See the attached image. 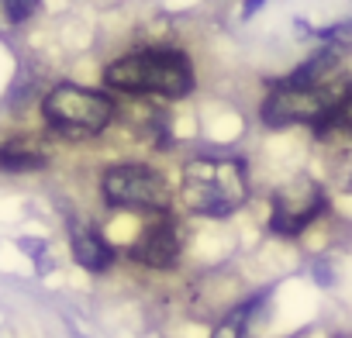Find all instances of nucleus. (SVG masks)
<instances>
[{
    "label": "nucleus",
    "mask_w": 352,
    "mask_h": 338,
    "mask_svg": "<svg viewBox=\"0 0 352 338\" xmlns=\"http://www.w3.org/2000/svg\"><path fill=\"white\" fill-rule=\"evenodd\" d=\"M249 201V169L235 155H197L184 166V204L201 218H228Z\"/></svg>",
    "instance_id": "f257e3e1"
},
{
    "label": "nucleus",
    "mask_w": 352,
    "mask_h": 338,
    "mask_svg": "<svg viewBox=\"0 0 352 338\" xmlns=\"http://www.w3.org/2000/svg\"><path fill=\"white\" fill-rule=\"evenodd\" d=\"M104 83L124 93H162L184 97L194 90V66L176 49H145L124 56L104 69Z\"/></svg>",
    "instance_id": "f03ea898"
},
{
    "label": "nucleus",
    "mask_w": 352,
    "mask_h": 338,
    "mask_svg": "<svg viewBox=\"0 0 352 338\" xmlns=\"http://www.w3.org/2000/svg\"><path fill=\"white\" fill-rule=\"evenodd\" d=\"M42 114L45 121L59 131V135H69V138H94L107 128L111 114H114V104L97 93V90H87V87H73V83H63L56 87L45 100H42Z\"/></svg>",
    "instance_id": "7ed1b4c3"
},
{
    "label": "nucleus",
    "mask_w": 352,
    "mask_h": 338,
    "mask_svg": "<svg viewBox=\"0 0 352 338\" xmlns=\"http://www.w3.org/2000/svg\"><path fill=\"white\" fill-rule=\"evenodd\" d=\"M345 90H335L328 83L321 87H273V93L263 100V124L270 128H283V124H297V121H307V124H318L331 107L335 100L342 97Z\"/></svg>",
    "instance_id": "20e7f679"
},
{
    "label": "nucleus",
    "mask_w": 352,
    "mask_h": 338,
    "mask_svg": "<svg viewBox=\"0 0 352 338\" xmlns=\"http://www.w3.org/2000/svg\"><path fill=\"white\" fill-rule=\"evenodd\" d=\"M104 197L114 207H138V211H152L162 214L169 204V190L166 180L148 166H114L104 173Z\"/></svg>",
    "instance_id": "39448f33"
},
{
    "label": "nucleus",
    "mask_w": 352,
    "mask_h": 338,
    "mask_svg": "<svg viewBox=\"0 0 352 338\" xmlns=\"http://www.w3.org/2000/svg\"><path fill=\"white\" fill-rule=\"evenodd\" d=\"M324 204H328V197H324L321 183H314L307 177L290 180L270 201V211H273L270 214V232L273 235H283V238H294V235H300L324 211Z\"/></svg>",
    "instance_id": "423d86ee"
},
{
    "label": "nucleus",
    "mask_w": 352,
    "mask_h": 338,
    "mask_svg": "<svg viewBox=\"0 0 352 338\" xmlns=\"http://www.w3.org/2000/svg\"><path fill=\"white\" fill-rule=\"evenodd\" d=\"M180 256V235H176L173 221L162 214L155 225H148L142 232V238L131 245V259L142 262V266H152V269H169Z\"/></svg>",
    "instance_id": "0eeeda50"
},
{
    "label": "nucleus",
    "mask_w": 352,
    "mask_h": 338,
    "mask_svg": "<svg viewBox=\"0 0 352 338\" xmlns=\"http://www.w3.org/2000/svg\"><path fill=\"white\" fill-rule=\"evenodd\" d=\"M73 256L90 273H104L114 262V249L100 238V232H94L87 225H73Z\"/></svg>",
    "instance_id": "6e6552de"
},
{
    "label": "nucleus",
    "mask_w": 352,
    "mask_h": 338,
    "mask_svg": "<svg viewBox=\"0 0 352 338\" xmlns=\"http://www.w3.org/2000/svg\"><path fill=\"white\" fill-rule=\"evenodd\" d=\"M318 138H328V142H349L352 145V90H345L335 107L314 124Z\"/></svg>",
    "instance_id": "1a4fd4ad"
},
{
    "label": "nucleus",
    "mask_w": 352,
    "mask_h": 338,
    "mask_svg": "<svg viewBox=\"0 0 352 338\" xmlns=\"http://www.w3.org/2000/svg\"><path fill=\"white\" fill-rule=\"evenodd\" d=\"M256 304H259V297L249 300V304H242V307H235L225 321H218V328H214L211 338H245L249 335V317H252Z\"/></svg>",
    "instance_id": "9d476101"
},
{
    "label": "nucleus",
    "mask_w": 352,
    "mask_h": 338,
    "mask_svg": "<svg viewBox=\"0 0 352 338\" xmlns=\"http://www.w3.org/2000/svg\"><path fill=\"white\" fill-rule=\"evenodd\" d=\"M0 166L4 169H14V173H25V169H42L45 166V159L42 155H35V152H0Z\"/></svg>",
    "instance_id": "9b49d317"
},
{
    "label": "nucleus",
    "mask_w": 352,
    "mask_h": 338,
    "mask_svg": "<svg viewBox=\"0 0 352 338\" xmlns=\"http://www.w3.org/2000/svg\"><path fill=\"white\" fill-rule=\"evenodd\" d=\"M38 4H42V0H0V8H4V18H8L11 25L28 21V18L38 11Z\"/></svg>",
    "instance_id": "f8f14e48"
},
{
    "label": "nucleus",
    "mask_w": 352,
    "mask_h": 338,
    "mask_svg": "<svg viewBox=\"0 0 352 338\" xmlns=\"http://www.w3.org/2000/svg\"><path fill=\"white\" fill-rule=\"evenodd\" d=\"M263 4H266V0H245V4H242V18H252Z\"/></svg>",
    "instance_id": "ddd939ff"
},
{
    "label": "nucleus",
    "mask_w": 352,
    "mask_h": 338,
    "mask_svg": "<svg viewBox=\"0 0 352 338\" xmlns=\"http://www.w3.org/2000/svg\"><path fill=\"white\" fill-rule=\"evenodd\" d=\"M345 183H349V190H352V152H349V166H345Z\"/></svg>",
    "instance_id": "4468645a"
},
{
    "label": "nucleus",
    "mask_w": 352,
    "mask_h": 338,
    "mask_svg": "<svg viewBox=\"0 0 352 338\" xmlns=\"http://www.w3.org/2000/svg\"><path fill=\"white\" fill-rule=\"evenodd\" d=\"M345 338H352V335H345Z\"/></svg>",
    "instance_id": "2eb2a0df"
}]
</instances>
